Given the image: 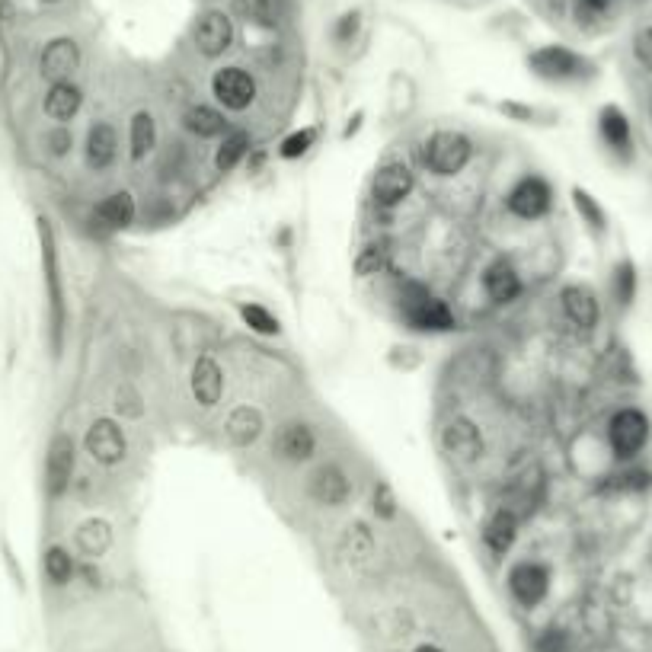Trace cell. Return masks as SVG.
Masks as SVG:
<instances>
[{
  "label": "cell",
  "instance_id": "30bf717a",
  "mask_svg": "<svg viewBox=\"0 0 652 652\" xmlns=\"http://www.w3.org/2000/svg\"><path fill=\"white\" fill-rule=\"evenodd\" d=\"M509 589L515 595L518 605H525V608H534V605H541L547 589H550V573H547V566L544 563H534V560H521L512 566V573H509Z\"/></svg>",
  "mask_w": 652,
  "mask_h": 652
},
{
  "label": "cell",
  "instance_id": "cb8c5ba5",
  "mask_svg": "<svg viewBox=\"0 0 652 652\" xmlns=\"http://www.w3.org/2000/svg\"><path fill=\"white\" fill-rule=\"evenodd\" d=\"M74 544H77L80 553H84V557L96 560V557H103V553L112 547V528L106 525L103 518H90V521H84V525L77 528Z\"/></svg>",
  "mask_w": 652,
  "mask_h": 652
},
{
  "label": "cell",
  "instance_id": "d4e9b609",
  "mask_svg": "<svg viewBox=\"0 0 652 652\" xmlns=\"http://www.w3.org/2000/svg\"><path fill=\"white\" fill-rule=\"evenodd\" d=\"M259 432H263V413L256 406H237V410L227 416V438L234 445H253Z\"/></svg>",
  "mask_w": 652,
  "mask_h": 652
},
{
  "label": "cell",
  "instance_id": "d6a6232c",
  "mask_svg": "<svg viewBox=\"0 0 652 652\" xmlns=\"http://www.w3.org/2000/svg\"><path fill=\"white\" fill-rule=\"evenodd\" d=\"M240 317L247 320V326L253 333H263V336H275L279 333V320H275L266 307H259V304H243L240 307Z\"/></svg>",
  "mask_w": 652,
  "mask_h": 652
},
{
  "label": "cell",
  "instance_id": "9c48e42d",
  "mask_svg": "<svg viewBox=\"0 0 652 652\" xmlns=\"http://www.w3.org/2000/svg\"><path fill=\"white\" fill-rule=\"evenodd\" d=\"M87 454L96 464H106V467H116L125 461L128 454V442H125V432L116 426L112 419H96L93 426L87 429Z\"/></svg>",
  "mask_w": 652,
  "mask_h": 652
},
{
  "label": "cell",
  "instance_id": "ac0fdd59",
  "mask_svg": "<svg viewBox=\"0 0 652 652\" xmlns=\"http://www.w3.org/2000/svg\"><path fill=\"white\" fill-rule=\"evenodd\" d=\"M483 288L489 301L496 304H512L518 295H521V279L512 263H505V259H496L493 266L483 272Z\"/></svg>",
  "mask_w": 652,
  "mask_h": 652
},
{
  "label": "cell",
  "instance_id": "ab89813d",
  "mask_svg": "<svg viewBox=\"0 0 652 652\" xmlns=\"http://www.w3.org/2000/svg\"><path fill=\"white\" fill-rule=\"evenodd\" d=\"M614 4H617V0H579V10L585 16H605V13L614 10Z\"/></svg>",
  "mask_w": 652,
  "mask_h": 652
},
{
  "label": "cell",
  "instance_id": "7a4b0ae2",
  "mask_svg": "<svg viewBox=\"0 0 652 652\" xmlns=\"http://www.w3.org/2000/svg\"><path fill=\"white\" fill-rule=\"evenodd\" d=\"M649 416L637 406H624L608 419V445L617 461H637L649 445Z\"/></svg>",
  "mask_w": 652,
  "mask_h": 652
},
{
  "label": "cell",
  "instance_id": "4fadbf2b",
  "mask_svg": "<svg viewBox=\"0 0 652 652\" xmlns=\"http://www.w3.org/2000/svg\"><path fill=\"white\" fill-rule=\"evenodd\" d=\"M80 68V45L74 39H52L39 58V71L52 84H64Z\"/></svg>",
  "mask_w": 652,
  "mask_h": 652
},
{
  "label": "cell",
  "instance_id": "ffe728a7",
  "mask_svg": "<svg viewBox=\"0 0 652 652\" xmlns=\"http://www.w3.org/2000/svg\"><path fill=\"white\" fill-rule=\"evenodd\" d=\"M275 448L285 461H307L317 448V438L311 432V426H304V422H288V426L279 429V438H275Z\"/></svg>",
  "mask_w": 652,
  "mask_h": 652
},
{
  "label": "cell",
  "instance_id": "44dd1931",
  "mask_svg": "<svg viewBox=\"0 0 652 652\" xmlns=\"http://www.w3.org/2000/svg\"><path fill=\"white\" fill-rule=\"evenodd\" d=\"M311 496L320 505H342L349 499V477L339 467L326 464L311 477Z\"/></svg>",
  "mask_w": 652,
  "mask_h": 652
},
{
  "label": "cell",
  "instance_id": "f546056e",
  "mask_svg": "<svg viewBox=\"0 0 652 652\" xmlns=\"http://www.w3.org/2000/svg\"><path fill=\"white\" fill-rule=\"evenodd\" d=\"M611 291H614V301L621 307H630L633 298H637V266H633L630 259H621V263L614 266Z\"/></svg>",
  "mask_w": 652,
  "mask_h": 652
},
{
  "label": "cell",
  "instance_id": "9a60e30c",
  "mask_svg": "<svg viewBox=\"0 0 652 652\" xmlns=\"http://www.w3.org/2000/svg\"><path fill=\"white\" fill-rule=\"evenodd\" d=\"M74 474V442L68 435H58L52 445H48V458H45V486L52 496H61L64 489L71 486Z\"/></svg>",
  "mask_w": 652,
  "mask_h": 652
},
{
  "label": "cell",
  "instance_id": "8d00e7d4",
  "mask_svg": "<svg viewBox=\"0 0 652 652\" xmlns=\"http://www.w3.org/2000/svg\"><path fill=\"white\" fill-rule=\"evenodd\" d=\"M231 7L253 23H269L272 16V0H231Z\"/></svg>",
  "mask_w": 652,
  "mask_h": 652
},
{
  "label": "cell",
  "instance_id": "d590c367",
  "mask_svg": "<svg viewBox=\"0 0 652 652\" xmlns=\"http://www.w3.org/2000/svg\"><path fill=\"white\" fill-rule=\"evenodd\" d=\"M314 128H304V132H295V135H288L285 141H282V148H279V154L285 157V160H295V157H304L307 151H311V144H314Z\"/></svg>",
  "mask_w": 652,
  "mask_h": 652
},
{
  "label": "cell",
  "instance_id": "7bdbcfd3",
  "mask_svg": "<svg viewBox=\"0 0 652 652\" xmlns=\"http://www.w3.org/2000/svg\"><path fill=\"white\" fill-rule=\"evenodd\" d=\"M416 652H442V649H438V646H419Z\"/></svg>",
  "mask_w": 652,
  "mask_h": 652
},
{
  "label": "cell",
  "instance_id": "e0dca14e",
  "mask_svg": "<svg viewBox=\"0 0 652 652\" xmlns=\"http://www.w3.org/2000/svg\"><path fill=\"white\" fill-rule=\"evenodd\" d=\"M192 397L202 406H218L224 397V371L215 358L202 355L192 368Z\"/></svg>",
  "mask_w": 652,
  "mask_h": 652
},
{
  "label": "cell",
  "instance_id": "836d02e7",
  "mask_svg": "<svg viewBox=\"0 0 652 652\" xmlns=\"http://www.w3.org/2000/svg\"><path fill=\"white\" fill-rule=\"evenodd\" d=\"M630 52H633V61H637L646 74H652V23H646V26H640L637 32H633Z\"/></svg>",
  "mask_w": 652,
  "mask_h": 652
},
{
  "label": "cell",
  "instance_id": "4dcf8cb0",
  "mask_svg": "<svg viewBox=\"0 0 652 652\" xmlns=\"http://www.w3.org/2000/svg\"><path fill=\"white\" fill-rule=\"evenodd\" d=\"M45 576L48 582H55V585H68L71 576H74V560H71V553L64 550V547H52L45 553Z\"/></svg>",
  "mask_w": 652,
  "mask_h": 652
},
{
  "label": "cell",
  "instance_id": "ee69618b",
  "mask_svg": "<svg viewBox=\"0 0 652 652\" xmlns=\"http://www.w3.org/2000/svg\"><path fill=\"white\" fill-rule=\"evenodd\" d=\"M42 4H58V0H42Z\"/></svg>",
  "mask_w": 652,
  "mask_h": 652
},
{
  "label": "cell",
  "instance_id": "3957f363",
  "mask_svg": "<svg viewBox=\"0 0 652 652\" xmlns=\"http://www.w3.org/2000/svg\"><path fill=\"white\" fill-rule=\"evenodd\" d=\"M470 154H474V144H470L467 135H461V132H435L426 141L422 160H426V167L432 173L454 176V173H461L467 163H470Z\"/></svg>",
  "mask_w": 652,
  "mask_h": 652
},
{
  "label": "cell",
  "instance_id": "484cf974",
  "mask_svg": "<svg viewBox=\"0 0 652 652\" xmlns=\"http://www.w3.org/2000/svg\"><path fill=\"white\" fill-rule=\"evenodd\" d=\"M135 211L138 208H135L132 192H112L96 205V218H100L106 227H112V231H119V227H128L135 221Z\"/></svg>",
  "mask_w": 652,
  "mask_h": 652
},
{
  "label": "cell",
  "instance_id": "7402d4cb",
  "mask_svg": "<svg viewBox=\"0 0 652 652\" xmlns=\"http://www.w3.org/2000/svg\"><path fill=\"white\" fill-rule=\"evenodd\" d=\"M515 537H518V518L512 509H496L493 518L486 521V528H483V541L486 547L493 550V553H505L512 544H515Z\"/></svg>",
  "mask_w": 652,
  "mask_h": 652
},
{
  "label": "cell",
  "instance_id": "8992f818",
  "mask_svg": "<svg viewBox=\"0 0 652 652\" xmlns=\"http://www.w3.org/2000/svg\"><path fill=\"white\" fill-rule=\"evenodd\" d=\"M211 93H215V100L224 109L243 112L256 103V80L243 68H221L215 74V80H211Z\"/></svg>",
  "mask_w": 652,
  "mask_h": 652
},
{
  "label": "cell",
  "instance_id": "277c9868",
  "mask_svg": "<svg viewBox=\"0 0 652 652\" xmlns=\"http://www.w3.org/2000/svg\"><path fill=\"white\" fill-rule=\"evenodd\" d=\"M531 71L544 80H582L592 77V64L566 45H544L528 58Z\"/></svg>",
  "mask_w": 652,
  "mask_h": 652
},
{
  "label": "cell",
  "instance_id": "4316f807",
  "mask_svg": "<svg viewBox=\"0 0 652 652\" xmlns=\"http://www.w3.org/2000/svg\"><path fill=\"white\" fill-rule=\"evenodd\" d=\"M128 144H132V160H144L157 144V122L151 112H135L128 125Z\"/></svg>",
  "mask_w": 652,
  "mask_h": 652
},
{
  "label": "cell",
  "instance_id": "52a82bcc",
  "mask_svg": "<svg viewBox=\"0 0 652 652\" xmlns=\"http://www.w3.org/2000/svg\"><path fill=\"white\" fill-rule=\"evenodd\" d=\"M42 234V263H45V282H48V304H52V336L55 349H61V330H64V295H61V275H58V253H55V237L52 227L42 218L39 221Z\"/></svg>",
  "mask_w": 652,
  "mask_h": 652
},
{
  "label": "cell",
  "instance_id": "e575fe53",
  "mask_svg": "<svg viewBox=\"0 0 652 652\" xmlns=\"http://www.w3.org/2000/svg\"><path fill=\"white\" fill-rule=\"evenodd\" d=\"M346 547L352 550V557L368 560L371 550H374V541H371L368 528H365V525H349V528H346Z\"/></svg>",
  "mask_w": 652,
  "mask_h": 652
},
{
  "label": "cell",
  "instance_id": "603a6c76",
  "mask_svg": "<svg viewBox=\"0 0 652 652\" xmlns=\"http://www.w3.org/2000/svg\"><path fill=\"white\" fill-rule=\"evenodd\" d=\"M80 90L71 84V80H64V84H52V90L45 93V116L55 119V122H68L77 116L80 109Z\"/></svg>",
  "mask_w": 652,
  "mask_h": 652
},
{
  "label": "cell",
  "instance_id": "5b68a950",
  "mask_svg": "<svg viewBox=\"0 0 652 652\" xmlns=\"http://www.w3.org/2000/svg\"><path fill=\"white\" fill-rule=\"evenodd\" d=\"M505 205H509V211H512L515 218L534 221V218H541V215H547V211H550L553 189H550L547 179H541V176H525V179H518V183L512 186Z\"/></svg>",
  "mask_w": 652,
  "mask_h": 652
},
{
  "label": "cell",
  "instance_id": "2e32d148",
  "mask_svg": "<svg viewBox=\"0 0 652 652\" xmlns=\"http://www.w3.org/2000/svg\"><path fill=\"white\" fill-rule=\"evenodd\" d=\"M442 442L448 454H454V458L464 464H474L483 458V435L470 419H451L442 432Z\"/></svg>",
  "mask_w": 652,
  "mask_h": 652
},
{
  "label": "cell",
  "instance_id": "f1b7e54d",
  "mask_svg": "<svg viewBox=\"0 0 652 652\" xmlns=\"http://www.w3.org/2000/svg\"><path fill=\"white\" fill-rule=\"evenodd\" d=\"M250 148H253L250 132H227L224 141H221V148H218V154H215L218 170H221V173H231L237 163L250 154Z\"/></svg>",
  "mask_w": 652,
  "mask_h": 652
},
{
  "label": "cell",
  "instance_id": "d6986e66",
  "mask_svg": "<svg viewBox=\"0 0 652 652\" xmlns=\"http://www.w3.org/2000/svg\"><path fill=\"white\" fill-rule=\"evenodd\" d=\"M119 157V135L109 122H96L87 135V163L93 170H109Z\"/></svg>",
  "mask_w": 652,
  "mask_h": 652
},
{
  "label": "cell",
  "instance_id": "7c38bea8",
  "mask_svg": "<svg viewBox=\"0 0 652 652\" xmlns=\"http://www.w3.org/2000/svg\"><path fill=\"white\" fill-rule=\"evenodd\" d=\"M413 186H416V179L410 167H403V163H387V167H381L378 176H374L371 195L381 208H394L410 199Z\"/></svg>",
  "mask_w": 652,
  "mask_h": 652
},
{
  "label": "cell",
  "instance_id": "5bb4252c",
  "mask_svg": "<svg viewBox=\"0 0 652 652\" xmlns=\"http://www.w3.org/2000/svg\"><path fill=\"white\" fill-rule=\"evenodd\" d=\"M598 135L608 144L611 154H617L621 160L633 157V128L621 106H605L598 112Z\"/></svg>",
  "mask_w": 652,
  "mask_h": 652
},
{
  "label": "cell",
  "instance_id": "b9f144b4",
  "mask_svg": "<svg viewBox=\"0 0 652 652\" xmlns=\"http://www.w3.org/2000/svg\"><path fill=\"white\" fill-rule=\"evenodd\" d=\"M48 144H52L55 154H64V151L71 148V135H68V132H55L52 138H48Z\"/></svg>",
  "mask_w": 652,
  "mask_h": 652
},
{
  "label": "cell",
  "instance_id": "74e56055",
  "mask_svg": "<svg viewBox=\"0 0 652 652\" xmlns=\"http://www.w3.org/2000/svg\"><path fill=\"white\" fill-rule=\"evenodd\" d=\"M394 493H390V486L387 483H381L378 489H374V512H378L381 518H394Z\"/></svg>",
  "mask_w": 652,
  "mask_h": 652
},
{
  "label": "cell",
  "instance_id": "8fae6325",
  "mask_svg": "<svg viewBox=\"0 0 652 652\" xmlns=\"http://www.w3.org/2000/svg\"><path fill=\"white\" fill-rule=\"evenodd\" d=\"M560 307L566 320L576 326V330L589 333L598 326L601 320V304H598V295L589 288V285H566L560 291Z\"/></svg>",
  "mask_w": 652,
  "mask_h": 652
},
{
  "label": "cell",
  "instance_id": "f6af8a7d",
  "mask_svg": "<svg viewBox=\"0 0 652 652\" xmlns=\"http://www.w3.org/2000/svg\"><path fill=\"white\" fill-rule=\"evenodd\" d=\"M649 119H652V103H649Z\"/></svg>",
  "mask_w": 652,
  "mask_h": 652
},
{
  "label": "cell",
  "instance_id": "6da1fadb",
  "mask_svg": "<svg viewBox=\"0 0 652 652\" xmlns=\"http://www.w3.org/2000/svg\"><path fill=\"white\" fill-rule=\"evenodd\" d=\"M400 311L406 317V323L413 326V330H422V333H448L454 330V314L451 307L435 298L426 285L419 282H406L403 291H400Z\"/></svg>",
  "mask_w": 652,
  "mask_h": 652
},
{
  "label": "cell",
  "instance_id": "1f68e13d",
  "mask_svg": "<svg viewBox=\"0 0 652 652\" xmlns=\"http://www.w3.org/2000/svg\"><path fill=\"white\" fill-rule=\"evenodd\" d=\"M573 202H576L579 215L585 218V224H589L592 231H605V227H608V215H605V208H601L589 192H585V189H573Z\"/></svg>",
  "mask_w": 652,
  "mask_h": 652
},
{
  "label": "cell",
  "instance_id": "ba28073f",
  "mask_svg": "<svg viewBox=\"0 0 652 652\" xmlns=\"http://www.w3.org/2000/svg\"><path fill=\"white\" fill-rule=\"evenodd\" d=\"M192 39L195 48L205 55V58H221L227 48L234 45V23L231 16L224 10H208L199 16V23L192 29Z\"/></svg>",
  "mask_w": 652,
  "mask_h": 652
},
{
  "label": "cell",
  "instance_id": "83f0119b",
  "mask_svg": "<svg viewBox=\"0 0 652 652\" xmlns=\"http://www.w3.org/2000/svg\"><path fill=\"white\" fill-rule=\"evenodd\" d=\"M183 122H186V128L195 138H221V135H227L224 116L211 106H192Z\"/></svg>",
  "mask_w": 652,
  "mask_h": 652
},
{
  "label": "cell",
  "instance_id": "60d3db41",
  "mask_svg": "<svg viewBox=\"0 0 652 652\" xmlns=\"http://www.w3.org/2000/svg\"><path fill=\"white\" fill-rule=\"evenodd\" d=\"M566 649V637L560 630H550L541 637V643H537V652H563Z\"/></svg>",
  "mask_w": 652,
  "mask_h": 652
},
{
  "label": "cell",
  "instance_id": "f35d334b",
  "mask_svg": "<svg viewBox=\"0 0 652 652\" xmlns=\"http://www.w3.org/2000/svg\"><path fill=\"white\" fill-rule=\"evenodd\" d=\"M358 23H362V20H358V13L342 16V20L336 23V42H349L355 32H358Z\"/></svg>",
  "mask_w": 652,
  "mask_h": 652
}]
</instances>
